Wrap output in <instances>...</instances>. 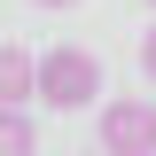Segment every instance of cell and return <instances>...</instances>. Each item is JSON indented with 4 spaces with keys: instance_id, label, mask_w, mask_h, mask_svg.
Returning a JSON list of instances; mask_svg holds the SVG:
<instances>
[{
    "instance_id": "obj_1",
    "label": "cell",
    "mask_w": 156,
    "mask_h": 156,
    "mask_svg": "<svg viewBox=\"0 0 156 156\" xmlns=\"http://www.w3.org/2000/svg\"><path fill=\"white\" fill-rule=\"evenodd\" d=\"M31 94L47 109H86L101 94V62L86 47H47V55H31Z\"/></svg>"
},
{
    "instance_id": "obj_2",
    "label": "cell",
    "mask_w": 156,
    "mask_h": 156,
    "mask_svg": "<svg viewBox=\"0 0 156 156\" xmlns=\"http://www.w3.org/2000/svg\"><path fill=\"white\" fill-rule=\"evenodd\" d=\"M94 140H101V156H156V101H133V94L109 101Z\"/></svg>"
},
{
    "instance_id": "obj_3",
    "label": "cell",
    "mask_w": 156,
    "mask_h": 156,
    "mask_svg": "<svg viewBox=\"0 0 156 156\" xmlns=\"http://www.w3.org/2000/svg\"><path fill=\"white\" fill-rule=\"evenodd\" d=\"M23 101H31V55L0 47V109H23Z\"/></svg>"
},
{
    "instance_id": "obj_4",
    "label": "cell",
    "mask_w": 156,
    "mask_h": 156,
    "mask_svg": "<svg viewBox=\"0 0 156 156\" xmlns=\"http://www.w3.org/2000/svg\"><path fill=\"white\" fill-rule=\"evenodd\" d=\"M0 156H39V125L23 109H0Z\"/></svg>"
},
{
    "instance_id": "obj_5",
    "label": "cell",
    "mask_w": 156,
    "mask_h": 156,
    "mask_svg": "<svg viewBox=\"0 0 156 156\" xmlns=\"http://www.w3.org/2000/svg\"><path fill=\"white\" fill-rule=\"evenodd\" d=\"M140 70L156 78V23H148V31H140Z\"/></svg>"
},
{
    "instance_id": "obj_6",
    "label": "cell",
    "mask_w": 156,
    "mask_h": 156,
    "mask_svg": "<svg viewBox=\"0 0 156 156\" xmlns=\"http://www.w3.org/2000/svg\"><path fill=\"white\" fill-rule=\"evenodd\" d=\"M31 8H78V0H31Z\"/></svg>"
},
{
    "instance_id": "obj_7",
    "label": "cell",
    "mask_w": 156,
    "mask_h": 156,
    "mask_svg": "<svg viewBox=\"0 0 156 156\" xmlns=\"http://www.w3.org/2000/svg\"><path fill=\"white\" fill-rule=\"evenodd\" d=\"M148 8H156V0H148Z\"/></svg>"
}]
</instances>
